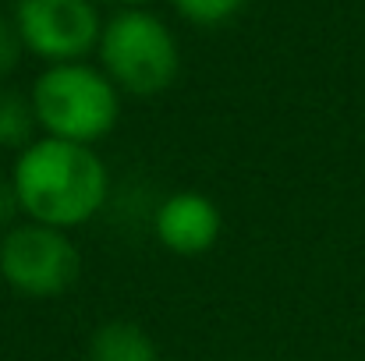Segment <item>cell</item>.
<instances>
[{"label":"cell","mask_w":365,"mask_h":361,"mask_svg":"<svg viewBox=\"0 0 365 361\" xmlns=\"http://www.w3.org/2000/svg\"><path fill=\"white\" fill-rule=\"evenodd\" d=\"M11 184L21 216L53 231L89 224L110 195V174L100 152L64 138H36L25 145L11 167Z\"/></svg>","instance_id":"1"},{"label":"cell","mask_w":365,"mask_h":361,"mask_svg":"<svg viewBox=\"0 0 365 361\" xmlns=\"http://www.w3.org/2000/svg\"><path fill=\"white\" fill-rule=\"evenodd\" d=\"M121 89L82 61L46 68L32 85V110L36 124L46 138H64L78 145H93L114 131L121 117Z\"/></svg>","instance_id":"2"},{"label":"cell","mask_w":365,"mask_h":361,"mask_svg":"<svg viewBox=\"0 0 365 361\" xmlns=\"http://www.w3.org/2000/svg\"><path fill=\"white\" fill-rule=\"evenodd\" d=\"M100 57L107 78L131 96H156L178 78V43L170 28L149 11H121L103 25Z\"/></svg>","instance_id":"3"},{"label":"cell","mask_w":365,"mask_h":361,"mask_svg":"<svg viewBox=\"0 0 365 361\" xmlns=\"http://www.w3.org/2000/svg\"><path fill=\"white\" fill-rule=\"evenodd\" d=\"M82 269L68 231L43 224H11L0 238V280L25 298H57L75 287Z\"/></svg>","instance_id":"4"},{"label":"cell","mask_w":365,"mask_h":361,"mask_svg":"<svg viewBox=\"0 0 365 361\" xmlns=\"http://www.w3.org/2000/svg\"><path fill=\"white\" fill-rule=\"evenodd\" d=\"M14 28L21 46L50 64L82 61L103 36L93 0H18Z\"/></svg>","instance_id":"5"},{"label":"cell","mask_w":365,"mask_h":361,"mask_svg":"<svg viewBox=\"0 0 365 361\" xmlns=\"http://www.w3.org/2000/svg\"><path fill=\"white\" fill-rule=\"evenodd\" d=\"M153 231H156V241L167 251H174L181 258H195V255L210 251L220 241L224 216H220V209L210 195L185 188V192L167 195L156 206Z\"/></svg>","instance_id":"6"},{"label":"cell","mask_w":365,"mask_h":361,"mask_svg":"<svg viewBox=\"0 0 365 361\" xmlns=\"http://www.w3.org/2000/svg\"><path fill=\"white\" fill-rule=\"evenodd\" d=\"M89 361H160V351L138 323L114 319L89 337Z\"/></svg>","instance_id":"7"},{"label":"cell","mask_w":365,"mask_h":361,"mask_svg":"<svg viewBox=\"0 0 365 361\" xmlns=\"http://www.w3.org/2000/svg\"><path fill=\"white\" fill-rule=\"evenodd\" d=\"M36 110L32 100L14 93V89H0V149H25L32 145V131H36Z\"/></svg>","instance_id":"8"},{"label":"cell","mask_w":365,"mask_h":361,"mask_svg":"<svg viewBox=\"0 0 365 361\" xmlns=\"http://www.w3.org/2000/svg\"><path fill=\"white\" fill-rule=\"evenodd\" d=\"M245 0H174V7L195 25H220L242 11Z\"/></svg>","instance_id":"9"},{"label":"cell","mask_w":365,"mask_h":361,"mask_svg":"<svg viewBox=\"0 0 365 361\" xmlns=\"http://www.w3.org/2000/svg\"><path fill=\"white\" fill-rule=\"evenodd\" d=\"M18 53H21L18 28H14V25H7V21L0 18V78L14 71V64H18Z\"/></svg>","instance_id":"10"},{"label":"cell","mask_w":365,"mask_h":361,"mask_svg":"<svg viewBox=\"0 0 365 361\" xmlns=\"http://www.w3.org/2000/svg\"><path fill=\"white\" fill-rule=\"evenodd\" d=\"M14 216H21L18 199H14V184H11V177L7 181L0 177V224H11Z\"/></svg>","instance_id":"11"},{"label":"cell","mask_w":365,"mask_h":361,"mask_svg":"<svg viewBox=\"0 0 365 361\" xmlns=\"http://www.w3.org/2000/svg\"><path fill=\"white\" fill-rule=\"evenodd\" d=\"M118 4H124V7L131 11V7H138V4H149V0H118Z\"/></svg>","instance_id":"12"}]
</instances>
